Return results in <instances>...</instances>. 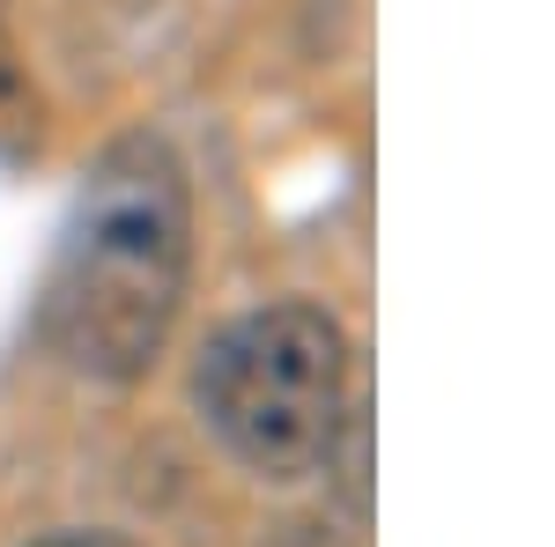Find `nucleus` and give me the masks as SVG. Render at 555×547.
<instances>
[{
	"label": "nucleus",
	"instance_id": "1",
	"mask_svg": "<svg viewBox=\"0 0 555 547\" xmlns=\"http://www.w3.org/2000/svg\"><path fill=\"white\" fill-rule=\"evenodd\" d=\"M193 274V178L164 133H119L89 164L44 282V334L89 385H133L164 355Z\"/></svg>",
	"mask_w": 555,
	"mask_h": 547
},
{
	"label": "nucleus",
	"instance_id": "2",
	"mask_svg": "<svg viewBox=\"0 0 555 547\" xmlns=\"http://www.w3.org/2000/svg\"><path fill=\"white\" fill-rule=\"evenodd\" d=\"M356 400V355L326 303H259L201 348L193 407L253 481H311Z\"/></svg>",
	"mask_w": 555,
	"mask_h": 547
},
{
	"label": "nucleus",
	"instance_id": "3",
	"mask_svg": "<svg viewBox=\"0 0 555 547\" xmlns=\"http://www.w3.org/2000/svg\"><path fill=\"white\" fill-rule=\"evenodd\" d=\"M38 148V82L15 38V0H0V156H30Z\"/></svg>",
	"mask_w": 555,
	"mask_h": 547
},
{
	"label": "nucleus",
	"instance_id": "4",
	"mask_svg": "<svg viewBox=\"0 0 555 547\" xmlns=\"http://www.w3.org/2000/svg\"><path fill=\"white\" fill-rule=\"evenodd\" d=\"M30 547H141V541L112 533V525H60V533H38Z\"/></svg>",
	"mask_w": 555,
	"mask_h": 547
},
{
	"label": "nucleus",
	"instance_id": "5",
	"mask_svg": "<svg viewBox=\"0 0 555 547\" xmlns=\"http://www.w3.org/2000/svg\"><path fill=\"white\" fill-rule=\"evenodd\" d=\"M282 547H341V541H326V533H311V525H289V541Z\"/></svg>",
	"mask_w": 555,
	"mask_h": 547
}]
</instances>
